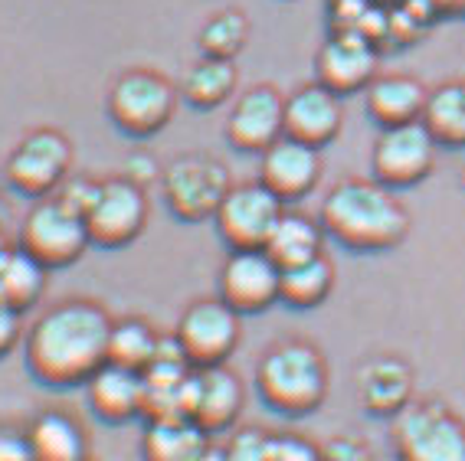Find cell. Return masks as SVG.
Returning a JSON list of instances; mask_svg holds the SVG:
<instances>
[{"label": "cell", "instance_id": "6da1fadb", "mask_svg": "<svg viewBox=\"0 0 465 461\" xmlns=\"http://www.w3.org/2000/svg\"><path fill=\"white\" fill-rule=\"evenodd\" d=\"M112 318L102 305L69 298L30 324L24 338L26 373L46 389H75L108 363Z\"/></svg>", "mask_w": 465, "mask_h": 461}, {"label": "cell", "instance_id": "7a4b0ae2", "mask_svg": "<svg viewBox=\"0 0 465 461\" xmlns=\"http://www.w3.org/2000/svg\"><path fill=\"white\" fill-rule=\"evenodd\" d=\"M322 230L351 252H383L407 240L410 213L377 181H341L322 203Z\"/></svg>", "mask_w": 465, "mask_h": 461}, {"label": "cell", "instance_id": "3957f363", "mask_svg": "<svg viewBox=\"0 0 465 461\" xmlns=\"http://www.w3.org/2000/svg\"><path fill=\"white\" fill-rule=\"evenodd\" d=\"M256 393L285 419H305L328 396V363L308 340L269 347L256 367Z\"/></svg>", "mask_w": 465, "mask_h": 461}, {"label": "cell", "instance_id": "277c9868", "mask_svg": "<svg viewBox=\"0 0 465 461\" xmlns=\"http://www.w3.org/2000/svg\"><path fill=\"white\" fill-rule=\"evenodd\" d=\"M89 246L92 242L89 230H85V216L69 203H63L56 193L46 200H36L17 232V249L36 259L46 272L75 265Z\"/></svg>", "mask_w": 465, "mask_h": 461}, {"label": "cell", "instance_id": "5b68a950", "mask_svg": "<svg viewBox=\"0 0 465 461\" xmlns=\"http://www.w3.org/2000/svg\"><path fill=\"white\" fill-rule=\"evenodd\" d=\"M397 461H465V422L440 399H420L393 416Z\"/></svg>", "mask_w": 465, "mask_h": 461}, {"label": "cell", "instance_id": "8992f818", "mask_svg": "<svg viewBox=\"0 0 465 461\" xmlns=\"http://www.w3.org/2000/svg\"><path fill=\"white\" fill-rule=\"evenodd\" d=\"M108 118L128 138H151L158 134L177 108V89L164 75L151 69H132L118 75L108 89Z\"/></svg>", "mask_w": 465, "mask_h": 461}, {"label": "cell", "instance_id": "52a82bcc", "mask_svg": "<svg viewBox=\"0 0 465 461\" xmlns=\"http://www.w3.org/2000/svg\"><path fill=\"white\" fill-rule=\"evenodd\" d=\"M69 167H73V144L66 134L56 128H36L24 134L17 148L7 154L4 177L20 197L46 200L66 183Z\"/></svg>", "mask_w": 465, "mask_h": 461}, {"label": "cell", "instance_id": "ba28073f", "mask_svg": "<svg viewBox=\"0 0 465 461\" xmlns=\"http://www.w3.org/2000/svg\"><path fill=\"white\" fill-rule=\"evenodd\" d=\"M230 187V171L207 154H183L161 173L164 203L181 222L213 220Z\"/></svg>", "mask_w": 465, "mask_h": 461}, {"label": "cell", "instance_id": "9c48e42d", "mask_svg": "<svg viewBox=\"0 0 465 461\" xmlns=\"http://www.w3.org/2000/svg\"><path fill=\"white\" fill-rule=\"evenodd\" d=\"M148 226V197L144 187L128 177H108L99 181L95 200L85 210V230L89 242L99 249H125L132 246Z\"/></svg>", "mask_w": 465, "mask_h": 461}, {"label": "cell", "instance_id": "30bf717a", "mask_svg": "<svg viewBox=\"0 0 465 461\" xmlns=\"http://www.w3.org/2000/svg\"><path fill=\"white\" fill-rule=\"evenodd\" d=\"M240 314L220 298H203L181 314L174 340L193 370H203V367H223L240 347Z\"/></svg>", "mask_w": 465, "mask_h": 461}, {"label": "cell", "instance_id": "8fae6325", "mask_svg": "<svg viewBox=\"0 0 465 461\" xmlns=\"http://www.w3.org/2000/svg\"><path fill=\"white\" fill-rule=\"evenodd\" d=\"M285 213V203L275 193H269L262 183H236L223 197L213 222L220 240L230 246V252L246 249H266L275 222Z\"/></svg>", "mask_w": 465, "mask_h": 461}, {"label": "cell", "instance_id": "7c38bea8", "mask_svg": "<svg viewBox=\"0 0 465 461\" xmlns=\"http://www.w3.org/2000/svg\"><path fill=\"white\" fill-rule=\"evenodd\" d=\"M436 141L430 138L423 124H400V128H383L371 154L374 181L387 190H407L426 181L436 164Z\"/></svg>", "mask_w": 465, "mask_h": 461}, {"label": "cell", "instance_id": "4fadbf2b", "mask_svg": "<svg viewBox=\"0 0 465 461\" xmlns=\"http://www.w3.org/2000/svg\"><path fill=\"white\" fill-rule=\"evenodd\" d=\"M279 281L282 269L262 252V249H246V252H230L216 279L220 301L240 314H262L279 301Z\"/></svg>", "mask_w": 465, "mask_h": 461}, {"label": "cell", "instance_id": "5bb4252c", "mask_svg": "<svg viewBox=\"0 0 465 461\" xmlns=\"http://www.w3.org/2000/svg\"><path fill=\"white\" fill-rule=\"evenodd\" d=\"M285 99L272 85H256L232 102L226 118V141L242 154H266L282 138Z\"/></svg>", "mask_w": 465, "mask_h": 461}, {"label": "cell", "instance_id": "9a60e30c", "mask_svg": "<svg viewBox=\"0 0 465 461\" xmlns=\"http://www.w3.org/2000/svg\"><path fill=\"white\" fill-rule=\"evenodd\" d=\"M315 79L338 99L367 92L377 79V46L364 36L334 34L315 56Z\"/></svg>", "mask_w": 465, "mask_h": 461}, {"label": "cell", "instance_id": "2e32d148", "mask_svg": "<svg viewBox=\"0 0 465 461\" xmlns=\"http://www.w3.org/2000/svg\"><path fill=\"white\" fill-rule=\"evenodd\" d=\"M259 183L282 203L305 200L322 177V154L295 138H279L266 154H259Z\"/></svg>", "mask_w": 465, "mask_h": 461}, {"label": "cell", "instance_id": "e0dca14e", "mask_svg": "<svg viewBox=\"0 0 465 461\" xmlns=\"http://www.w3.org/2000/svg\"><path fill=\"white\" fill-rule=\"evenodd\" d=\"M341 99L324 85H302L299 92H292L285 99V115H282V132L285 138H295L308 148L322 151L324 144H331L341 132Z\"/></svg>", "mask_w": 465, "mask_h": 461}, {"label": "cell", "instance_id": "ac0fdd59", "mask_svg": "<svg viewBox=\"0 0 465 461\" xmlns=\"http://www.w3.org/2000/svg\"><path fill=\"white\" fill-rule=\"evenodd\" d=\"M85 403L92 416L108 426H125V422L144 416V377L115 363H102L99 370L85 379Z\"/></svg>", "mask_w": 465, "mask_h": 461}, {"label": "cell", "instance_id": "d6986e66", "mask_svg": "<svg viewBox=\"0 0 465 461\" xmlns=\"http://www.w3.org/2000/svg\"><path fill=\"white\" fill-rule=\"evenodd\" d=\"M242 379L230 367H203L193 373L191 393V419L197 422L207 436L226 432L242 412Z\"/></svg>", "mask_w": 465, "mask_h": 461}, {"label": "cell", "instance_id": "ffe728a7", "mask_svg": "<svg viewBox=\"0 0 465 461\" xmlns=\"http://www.w3.org/2000/svg\"><path fill=\"white\" fill-rule=\"evenodd\" d=\"M413 370L400 357H371L358 370V403L377 419H393L413 403Z\"/></svg>", "mask_w": 465, "mask_h": 461}, {"label": "cell", "instance_id": "44dd1931", "mask_svg": "<svg viewBox=\"0 0 465 461\" xmlns=\"http://www.w3.org/2000/svg\"><path fill=\"white\" fill-rule=\"evenodd\" d=\"M26 442L34 461H85L89 458V436L83 422L66 409H43L26 426Z\"/></svg>", "mask_w": 465, "mask_h": 461}, {"label": "cell", "instance_id": "7402d4cb", "mask_svg": "<svg viewBox=\"0 0 465 461\" xmlns=\"http://www.w3.org/2000/svg\"><path fill=\"white\" fill-rule=\"evenodd\" d=\"M426 95L430 92L416 83V79H410V75H377L364 92L367 115L381 124V132L383 128L413 124L423 118Z\"/></svg>", "mask_w": 465, "mask_h": 461}, {"label": "cell", "instance_id": "603a6c76", "mask_svg": "<svg viewBox=\"0 0 465 461\" xmlns=\"http://www.w3.org/2000/svg\"><path fill=\"white\" fill-rule=\"evenodd\" d=\"M210 442L193 419H151L142 436V461H197Z\"/></svg>", "mask_w": 465, "mask_h": 461}, {"label": "cell", "instance_id": "cb8c5ba5", "mask_svg": "<svg viewBox=\"0 0 465 461\" xmlns=\"http://www.w3.org/2000/svg\"><path fill=\"white\" fill-rule=\"evenodd\" d=\"M322 242H324L322 222L308 220L305 213H282L262 252L279 269H295V265L312 262V259L322 256Z\"/></svg>", "mask_w": 465, "mask_h": 461}, {"label": "cell", "instance_id": "d4e9b609", "mask_svg": "<svg viewBox=\"0 0 465 461\" xmlns=\"http://www.w3.org/2000/svg\"><path fill=\"white\" fill-rule=\"evenodd\" d=\"M420 124L440 148H465V83L432 89L426 95Z\"/></svg>", "mask_w": 465, "mask_h": 461}, {"label": "cell", "instance_id": "484cf974", "mask_svg": "<svg viewBox=\"0 0 465 461\" xmlns=\"http://www.w3.org/2000/svg\"><path fill=\"white\" fill-rule=\"evenodd\" d=\"M236 92V66L232 59H200L197 66L187 69L181 83V99L197 112L220 108Z\"/></svg>", "mask_w": 465, "mask_h": 461}, {"label": "cell", "instance_id": "4316f807", "mask_svg": "<svg viewBox=\"0 0 465 461\" xmlns=\"http://www.w3.org/2000/svg\"><path fill=\"white\" fill-rule=\"evenodd\" d=\"M334 289V265L324 259V252L312 262H302L295 269H282L279 281V301L292 311H312L331 295Z\"/></svg>", "mask_w": 465, "mask_h": 461}, {"label": "cell", "instance_id": "83f0119b", "mask_svg": "<svg viewBox=\"0 0 465 461\" xmlns=\"http://www.w3.org/2000/svg\"><path fill=\"white\" fill-rule=\"evenodd\" d=\"M46 269L36 259H30L24 249H14L7 262L0 265V301L14 311L26 314L30 308L40 305L46 291Z\"/></svg>", "mask_w": 465, "mask_h": 461}, {"label": "cell", "instance_id": "f1b7e54d", "mask_svg": "<svg viewBox=\"0 0 465 461\" xmlns=\"http://www.w3.org/2000/svg\"><path fill=\"white\" fill-rule=\"evenodd\" d=\"M161 347V334L142 318H125L112 324L108 334V363L125 367V370L144 373Z\"/></svg>", "mask_w": 465, "mask_h": 461}, {"label": "cell", "instance_id": "f546056e", "mask_svg": "<svg viewBox=\"0 0 465 461\" xmlns=\"http://www.w3.org/2000/svg\"><path fill=\"white\" fill-rule=\"evenodd\" d=\"M250 40V20L240 10H220L200 26L197 46L207 59H236Z\"/></svg>", "mask_w": 465, "mask_h": 461}, {"label": "cell", "instance_id": "4dcf8cb0", "mask_svg": "<svg viewBox=\"0 0 465 461\" xmlns=\"http://www.w3.org/2000/svg\"><path fill=\"white\" fill-rule=\"evenodd\" d=\"M269 442L272 436L256 426H246L240 432H232L230 442L223 445L226 461H269Z\"/></svg>", "mask_w": 465, "mask_h": 461}, {"label": "cell", "instance_id": "1f68e13d", "mask_svg": "<svg viewBox=\"0 0 465 461\" xmlns=\"http://www.w3.org/2000/svg\"><path fill=\"white\" fill-rule=\"evenodd\" d=\"M269 461H322V445L295 432H279L269 442Z\"/></svg>", "mask_w": 465, "mask_h": 461}, {"label": "cell", "instance_id": "d6a6232c", "mask_svg": "<svg viewBox=\"0 0 465 461\" xmlns=\"http://www.w3.org/2000/svg\"><path fill=\"white\" fill-rule=\"evenodd\" d=\"M322 461H374V452L361 436L341 432L322 445Z\"/></svg>", "mask_w": 465, "mask_h": 461}, {"label": "cell", "instance_id": "836d02e7", "mask_svg": "<svg viewBox=\"0 0 465 461\" xmlns=\"http://www.w3.org/2000/svg\"><path fill=\"white\" fill-rule=\"evenodd\" d=\"M24 338H26L24 314L14 311V308H7L4 301H0V360H4L7 354H14Z\"/></svg>", "mask_w": 465, "mask_h": 461}, {"label": "cell", "instance_id": "e575fe53", "mask_svg": "<svg viewBox=\"0 0 465 461\" xmlns=\"http://www.w3.org/2000/svg\"><path fill=\"white\" fill-rule=\"evenodd\" d=\"M0 461H34L30 442H26V432L0 426Z\"/></svg>", "mask_w": 465, "mask_h": 461}, {"label": "cell", "instance_id": "d590c367", "mask_svg": "<svg viewBox=\"0 0 465 461\" xmlns=\"http://www.w3.org/2000/svg\"><path fill=\"white\" fill-rule=\"evenodd\" d=\"M161 173L164 171H161L158 161H154L151 154H132L125 164V177L132 183H138V187H148L151 181H158Z\"/></svg>", "mask_w": 465, "mask_h": 461}, {"label": "cell", "instance_id": "8d00e7d4", "mask_svg": "<svg viewBox=\"0 0 465 461\" xmlns=\"http://www.w3.org/2000/svg\"><path fill=\"white\" fill-rule=\"evenodd\" d=\"M436 17H465V0H426Z\"/></svg>", "mask_w": 465, "mask_h": 461}, {"label": "cell", "instance_id": "74e56055", "mask_svg": "<svg viewBox=\"0 0 465 461\" xmlns=\"http://www.w3.org/2000/svg\"><path fill=\"white\" fill-rule=\"evenodd\" d=\"M197 461H226V458H223V445L210 442L207 448H203V455H200Z\"/></svg>", "mask_w": 465, "mask_h": 461}, {"label": "cell", "instance_id": "f35d334b", "mask_svg": "<svg viewBox=\"0 0 465 461\" xmlns=\"http://www.w3.org/2000/svg\"><path fill=\"white\" fill-rule=\"evenodd\" d=\"M14 249H17V246H14V242L7 240V232L0 230V265L7 262V256H10V252H14Z\"/></svg>", "mask_w": 465, "mask_h": 461}, {"label": "cell", "instance_id": "ab89813d", "mask_svg": "<svg viewBox=\"0 0 465 461\" xmlns=\"http://www.w3.org/2000/svg\"><path fill=\"white\" fill-rule=\"evenodd\" d=\"M377 7H387V10H393V7H403L407 0H374Z\"/></svg>", "mask_w": 465, "mask_h": 461}]
</instances>
